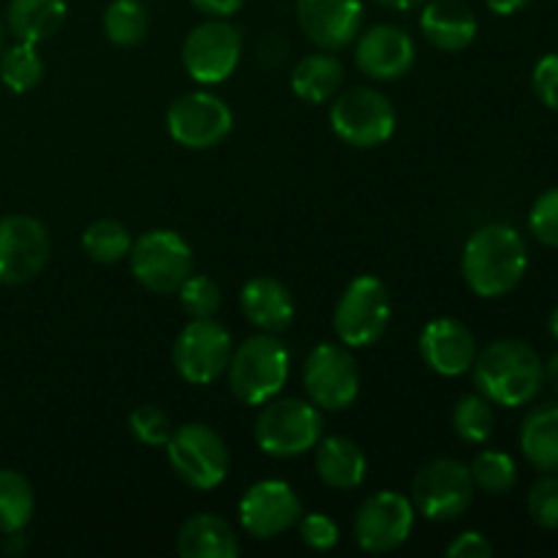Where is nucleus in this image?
Instances as JSON below:
<instances>
[{"instance_id": "f257e3e1", "label": "nucleus", "mask_w": 558, "mask_h": 558, "mask_svg": "<svg viewBox=\"0 0 558 558\" xmlns=\"http://www.w3.org/2000/svg\"><path fill=\"white\" fill-rule=\"evenodd\" d=\"M461 267L469 289L477 298H505L526 276V240L507 223H488L469 238Z\"/></svg>"}, {"instance_id": "f03ea898", "label": "nucleus", "mask_w": 558, "mask_h": 558, "mask_svg": "<svg viewBox=\"0 0 558 558\" xmlns=\"http://www.w3.org/2000/svg\"><path fill=\"white\" fill-rule=\"evenodd\" d=\"M474 385L480 396L496 407L518 409L539 396L545 381V363L529 343L505 338L490 343L474 357Z\"/></svg>"}, {"instance_id": "7ed1b4c3", "label": "nucleus", "mask_w": 558, "mask_h": 558, "mask_svg": "<svg viewBox=\"0 0 558 558\" xmlns=\"http://www.w3.org/2000/svg\"><path fill=\"white\" fill-rule=\"evenodd\" d=\"M229 387L245 407H265L289 379V352L278 338H245L229 360Z\"/></svg>"}, {"instance_id": "20e7f679", "label": "nucleus", "mask_w": 558, "mask_h": 558, "mask_svg": "<svg viewBox=\"0 0 558 558\" xmlns=\"http://www.w3.org/2000/svg\"><path fill=\"white\" fill-rule=\"evenodd\" d=\"M319 407L305 403L300 398H272L265 403L262 414L256 417V445L270 458H298L314 450L322 439Z\"/></svg>"}, {"instance_id": "39448f33", "label": "nucleus", "mask_w": 558, "mask_h": 558, "mask_svg": "<svg viewBox=\"0 0 558 558\" xmlns=\"http://www.w3.org/2000/svg\"><path fill=\"white\" fill-rule=\"evenodd\" d=\"M167 456L174 474H178L189 488L213 490L227 480V441H223L210 425L189 423L174 428L172 439L167 441Z\"/></svg>"}, {"instance_id": "423d86ee", "label": "nucleus", "mask_w": 558, "mask_h": 558, "mask_svg": "<svg viewBox=\"0 0 558 558\" xmlns=\"http://www.w3.org/2000/svg\"><path fill=\"white\" fill-rule=\"evenodd\" d=\"M390 314V292L385 283L376 276H357L343 289L332 325L343 347H374L385 336Z\"/></svg>"}, {"instance_id": "0eeeda50", "label": "nucleus", "mask_w": 558, "mask_h": 558, "mask_svg": "<svg viewBox=\"0 0 558 558\" xmlns=\"http://www.w3.org/2000/svg\"><path fill=\"white\" fill-rule=\"evenodd\" d=\"M330 125L347 145L379 147L396 134V107L374 87H349L332 101Z\"/></svg>"}, {"instance_id": "6e6552de", "label": "nucleus", "mask_w": 558, "mask_h": 558, "mask_svg": "<svg viewBox=\"0 0 558 558\" xmlns=\"http://www.w3.org/2000/svg\"><path fill=\"white\" fill-rule=\"evenodd\" d=\"M131 272L136 281L156 294L178 292L194 267V254L185 238L169 229H153L131 243Z\"/></svg>"}, {"instance_id": "1a4fd4ad", "label": "nucleus", "mask_w": 558, "mask_h": 558, "mask_svg": "<svg viewBox=\"0 0 558 558\" xmlns=\"http://www.w3.org/2000/svg\"><path fill=\"white\" fill-rule=\"evenodd\" d=\"M474 480L469 466L452 458L425 463L412 485V505L428 521L447 523L461 518L472 507Z\"/></svg>"}, {"instance_id": "9d476101", "label": "nucleus", "mask_w": 558, "mask_h": 558, "mask_svg": "<svg viewBox=\"0 0 558 558\" xmlns=\"http://www.w3.org/2000/svg\"><path fill=\"white\" fill-rule=\"evenodd\" d=\"M243 54V33L221 16L196 25L183 41V69L199 85H221L238 69Z\"/></svg>"}, {"instance_id": "9b49d317", "label": "nucleus", "mask_w": 558, "mask_h": 558, "mask_svg": "<svg viewBox=\"0 0 558 558\" xmlns=\"http://www.w3.org/2000/svg\"><path fill=\"white\" fill-rule=\"evenodd\" d=\"M232 360V336L216 319H194L183 327L172 347L174 371L189 385H210Z\"/></svg>"}, {"instance_id": "f8f14e48", "label": "nucleus", "mask_w": 558, "mask_h": 558, "mask_svg": "<svg viewBox=\"0 0 558 558\" xmlns=\"http://www.w3.org/2000/svg\"><path fill=\"white\" fill-rule=\"evenodd\" d=\"M303 385L314 407L327 412L349 409L360 396V368L347 347L322 343L303 365Z\"/></svg>"}, {"instance_id": "ddd939ff", "label": "nucleus", "mask_w": 558, "mask_h": 558, "mask_svg": "<svg viewBox=\"0 0 558 558\" xmlns=\"http://www.w3.org/2000/svg\"><path fill=\"white\" fill-rule=\"evenodd\" d=\"M232 125L234 118L229 104L205 90L185 93L178 101H172L167 112V129L172 140L191 150H207V147L221 145Z\"/></svg>"}, {"instance_id": "4468645a", "label": "nucleus", "mask_w": 558, "mask_h": 558, "mask_svg": "<svg viewBox=\"0 0 558 558\" xmlns=\"http://www.w3.org/2000/svg\"><path fill=\"white\" fill-rule=\"evenodd\" d=\"M414 529V505L398 490H379L354 515V543L365 554H390L401 548Z\"/></svg>"}, {"instance_id": "2eb2a0df", "label": "nucleus", "mask_w": 558, "mask_h": 558, "mask_svg": "<svg viewBox=\"0 0 558 558\" xmlns=\"http://www.w3.org/2000/svg\"><path fill=\"white\" fill-rule=\"evenodd\" d=\"M49 259V232L38 218H0V283L20 287L33 281Z\"/></svg>"}, {"instance_id": "dca6fc26", "label": "nucleus", "mask_w": 558, "mask_h": 558, "mask_svg": "<svg viewBox=\"0 0 558 558\" xmlns=\"http://www.w3.org/2000/svg\"><path fill=\"white\" fill-rule=\"evenodd\" d=\"M303 515L298 494L283 480H262L240 499V523L256 539H270L298 526Z\"/></svg>"}, {"instance_id": "f3484780", "label": "nucleus", "mask_w": 558, "mask_h": 558, "mask_svg": "<svg viewBox=\"0 0 558 558\" xmlns=\"http://www.w3.org/2000/svg\"><path fill=\"white\" fill-rule=\"evenodd\" d=\"M363 0H298V25L316 47H349L363 27Z\"/></svg>"}, {"instance_id": "a211bd4d", "label": "nucleus", "mask_w": 558, "mask_h": 558, "mask_svg": "<svg viewBox=\"0 0 558 558\" xmlns=\"http://www.w3.org/2000/svg\"><path fill=\"white\" fill-rule=\"evenodd\" d=\"M357 69L379 82H396L414 65V41L403 27L374 25L357 38Z\"/></svg>"}, {"instance_id": "6ab92c4d", "label": "nucleus", "mask_w": 558, "mask_h": 558, "mask_svg": "<svg viewBox=\"0 0 558 558\" xmlns=\"http://www.w3.org/2000/svg\"><path fill=\"white\" fill-rule=\"evenodd\" d=\"M420 354L425 365L439 376H461L472 371L477 357V341L463 322L441 316L425 325L420 336Z\"/></svg>"}, {"instance_id": "aec40b11", "label": "nucleus", "mask_w": 558, "mask_h": 558, "mask_svg": "<svg viewBox=\"0 0 558 558\" xmlns=\"http://www.w3.org/2000/svg\"><path fill=\"white\" fill-rule=\"evenodd\" d=\"M477 16L463 0H430L420 14V31L441 52H461L477 36Z\"/></svg>"}, {"instance_id": "412c9836", "label": "nucleus", "mask_w": 558, "mask_h": 558, "mask_svg": "<svg viewBox=\"0 0 558 558\" xmlns=\"http://www.w3.org/2000/svg\"><path fill=\"white\" fill-rule=\"evenodd\" d=\"M240 308L245 319L267 332H283L294 319V300L281 281L256 276L240 292Z\"/></svg>"}, {"instance_id": "4be33fe9", "label": "nucleus", "mask_w": 558, "mask_h": 558, "mask_svg": "<svg viewBox=\"0 0 558 558\" xmlns=\"http://www.w3.org/2000/svg\"><path fill=\"white\" fill-rule=\"evenodd\" d=\"M316 450V474L327 488L336 490H354L363 485L368 461L363 450L347 436H327L319 439Z\"/></svg>"}, {"instance_id": "5701e85b", "label": "nucleus", "mask_w": 558, "mask_h": 558, "mask_svg": "<svg viewBox=\"0 0 558 558\" xmlns=\"http://www.w3.org/2000/svg\"><path fill=\"white\" fill-rule=\"evenodd\" d=\"M178 554L183 558H234L240 554V543L223 518L202 512L189 518L180 529Z\"/></svg>"}, {"instance_id": "b1692460", "label": "nucleus", "mask_w": 558, "mask_h": 558, "mask_svg": "<svg viewBox=\"0 0 558 558\" xmlns=\"http://www.w3.org/2000/svg\"><path fill=\"white\" fill-rule=\"evenodd\" d=\"M343 76H347V69L332 52L305 54L292 71V90L300 101L325 104L338 96Z\"/></svg>"}, {"instance_id": "393cba45", "label": "nucleus", "mask_w": 558, "mask_h": 558, "mask_svg": "<svg viewBox=\"0 0 558 558\" xmlns=\"http://www.w3.org/2000/svg\"><path fill=\"white\" fill-rule=\"evenodd\" d=\"M521 450L534 469L558 474V403L532 409L521 425Z\"/></svg>"}, {"instance_id": "a878e982", "label": "nucleus", "mask_w": 558, "mask_h": 558, "mask_svg": "<svg viewBox=\"0 0 558 558\" xmlns=\"http://www.w3.org/2000/svg\"><path fill=\"white\" fill-rule=\"evenodd\" d=\"M65 14V0H11L5 22L20 41L41 44L63 27Z\"/></svg>"}, {"instance_id": "bb28decb", "label": "nucleus", "mask_w": 558, "mask_h": 558, "mask_svg": "<svg viewBox=\"0 0 558 558\" xmlns=\"http://www.w3.org/2000/svg\"><path fill=\"white\" fill-rule=\"evenodd\" d=\"M36 496L31 483L14 469H0V534H16L31 523Z\"/></svg>"}, {"instance_id": "cd10ccee", "label": "nucleus", "mask_w": 558, "mask_h": 558, "mask_svg": "<svg viewBox=\"0 0 558 558\" xmlns=\"http://www.w3.org/2000/svg\"><path fill=\"white\" fill-rule=\"evenodd\" d=\"M147 27V9L142 0H112L104 11V33L114 47H136L145 41Z\"/></svg>"}, {"instance_id": "c85d7f7f", "label": "nucleus", "mask_w": 558, "mask_h": 558, "mask_svg": "<svg viewBox=\"0 0 558 558\" xmlns=\"http://www.w3.org/2000/svg\"><path fill=\"white\" fill-rule=\"evenodd\" d=\"M82 248L98 265H114L131 254V234L114 218H98L82 234Z\"/></svg>"}, {"instance_id": "c756f323", "label": "nucleus", "mask_w": 558, "mask_h": 558, "mask_svg": "<svg viewBox=\"0 0 558 558\" xmlns=\"http://www.w3.org/2000/svg\"><path fill=\"white\" fill-rule=\"evenodd\" d=\"M44 60L38 54L36 44L16 41L5 52H0V80L9 90L27 93L41 82Z\"/></svg>"}, {"instance_id": "7c9ffc66", "label": "nucleus", "mask_w": 558, "mask_h": 558, "mask_svg": "<svg viewBox=\"0 0 558 558\" xmlns=\"http://www.w3.org/2000/svg\"><path fill=\"white\" fill-rule=\"evenodd\" d=\"M452 428H456V434L466 445H485L496 428L494 403L485 396H480V392L463 396L458 401L456 412H452Z\"/></svg>"}, {"instance_id": "2f4dec72", "label": "nucleus", "mask_w": 558, "mask_h": 558, "mask_svg": "<svg viewBox=\"0 0 558 558\" xmlns=\"http://www.w3.org/2000/svg\"><path fill=\"white\" fill-rule=\"evenodd\" d=\"M474 480V488L485 490L490 496H505L515 488L518 483V466L512 456L501 450H485L469 466Z\"/></svg>"}, {"instance_id": "473e14b6", "label": "nucleus", "mask_w": 558, "mask_h": 558, "mask_svg": "<svg viewBox=\"0 0 558 558\" xmlns=\"http://www.w3.org/2000/svg\"><path fill=\"white\" fill-rule=\"evenodd\" d=\"M180 305L191 319H210L221 308V289L207 276H189L178 289Z\"/></svg>"}, {"instance_id": "72a5a7b5", "label": "nucleus", "mask_w": 558, "mask_h": 558, "mask_svg": "<svg viewBox=\"0 0 558 558\" xmlns=\"http://www.w3.org/2000/svg\"><path fill=\"white\" fill-rule=\"evenodd\" d=\"M129 428L142 445H150V447H167V441L172 439L174 428H172V420L163 409L150 407H136L129 417Z\"/></svg>"}, {"instance_id": "f704fd0d", "label": "nucleus", "mask_w": 558, "mask_h": 558, "mask_svg": "<svg viewBox=\"0 0 558 558\" xmlns=\"http://www.w3.org/2000/svg\"><path fill=\"white\" fill-rule=\"evenodd\" d=\"M529 515L543 529H558V477L545 474L529 490Z\"/></svg>"}, {"instance_id": "c9c22d12", "label": "nucleus", "mask_w": 558, "mask_h": 558, "mask_svg": "<svg viewBox=\"0 0 558 558\" xmlns=\"http://www.w3.org/2000/svg\"><path fill=\"white\" fill-rule=\"evenodd\" d=\"M532 234L548 248H558V189L545 191L529 213Z\"/></svg>"}, {"instance_id": "e433bc0d", "label": "nucleus", "mask_w": 558, "mask_h": 558, "mask_svg": "<svg viewBox=\"0 0 558 558\" xmlns=\"http://www.w3.org/2000/svg\"><path fill=\"white\" fill-rule=\"evenodd\" d=\"M300 537L308 548L314 550H332L338 545V523L330 515H322V512H311V515L300 518Z\"/></svg>"}, {"instance_id": "4c0bfd02", "label": "nucleus", "mask_w": 558, "mask_h": 558, "mask_svg": "<svg viewBox=\"0 0 558 558\" xmlns=\"http://www.w3.org/2000/svg\"><path fill=\"white\" fill-rule=\"evenodd\" d=\"M534 93L539 101L548 109L558 112V54H545L537 65H534Z\"/></svg>"}, {"instance_id": "58836bf2", "label": "nucleus", "mask_w": 558, "mask_h": 558, "mask_svg": "<svg viewBox=\"0 0 558 558\" xmlns=\"http://www.w3.org/2000/svg\"><path fill=\"white\" fill-rule=\"evenodd\" d=\"M447 556L450 558H488L494 556V548H490L488 539L480 532H463L447 545Z\"/></svg>"}, {"instance_id": "ea45409f", "label": "nucleus", "mask_w": 558, "mask_h": 558, "mask_svg": "<svg viewBox=\"0 0 558 558\" xmlns=\"http://www.w3.org/2000/svg\"><path fill=\"white\" fill-rule=\"evenodd\" d=\"M256 54H259L262 65H267V69L281 65L289 58V41L283 38V33H267L259 47H256Z\"/></svg>"}, {"instance_id": "a19ab883", "label": "nucleus", "mask_w": 558, "mask_h": 558, "mask_svg": "<svg viewBox=\"0 0 558 558\" xmlns=\"http://www.w3.org/2000/svg\"><path fill=\"white\" fill-rule=\"evenodd\" d=\"M191 3H194V9L202 11V14L221 16V20H227V16L238 14V11L243 9L245 0H191Z\"/></svg>"}, {"instance_id": "79ce46f5", "label": "nucleus", "mask_w": 558, "mask_h": 558, "mask_svg": "<svg viewBox=\"0 0 558 558\" xmlns=\"http://www.w3.org/2000/svg\"><path fill=\"white\" fill-rule=\"evenodd\" d=\"M485 3H488V9L494 11V14L512 16V14H518V11L526 9L532 0H485Z\"/></svg>"}, {"instance_id": "37998d69", "label": "nucleus", "mask_w": 558, "mask_h": 558, "mask_svg": "<svg viewBox=\"0 0 558 558\" xmlns=\"http://www.w3.org/2000/svg\"><path fill=\"white\" fill-rule=\"evenodd\" d=\"M374 3L385 5V9H392V11H412L417 9V5H423L425 0H374Z\"/></svg>"}, {"instance_id": "c03bdc74", "label": "nucleus", "mask_w": 558, "mask_h": 558, "mask_svg": "<svg viewBox=\"0 0 558 558\" xmlns=\"http://www.w3.org/2000/svg\"><path fill=\"white\" fill-rule=\"evenodd\" d=\"M545 376H548L550 387H554L556 396H558V352L548 360V363H545Z\"/></svg>"}, {"instance_id": "a18cd8bd", "label": "nucleus", "mask_w": 558, "mask_h": 558, "mask_svg": "<svg viewBox=\"0 0 558 558\" xmlns=\"http://www.w3.org/2000/svg\"><path fill=\"white\" fill-rule=\"evenodd\" d=\"M548 327H550V336H554V338H556V341H558V308L554 311V316H550Z\"/></svg>"}, {"instance_id": "49530a36", "label": "nucleus", "mask_w": 558, "mask_h": 558, "mask_svg": "<svg viewBox=\"0 0 558 558\" xmlns=\"http://www.w3.org/2000/svg\"><path fill=\"white\" fill-rule=\"evenodd\" d=\"M3 41H5V31H3V22H0V52H3Z\"/></svg>"}]
</instances>
